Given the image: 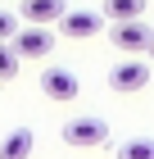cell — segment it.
<instances>
[{
	"label": "cell",
	"mask_w": 154,
	"mask_h": 159,
	"mask_svg": "<svg viewBox=\"0 0 154 159\" xmlns=\"http://www.w3.org/2000/svg\"><path fill=\"white\" fill-rule=\"evenodd\" d=\"M64 141L77 150H95V146H109V123L95 118V114H82V118H68L64 123Z\"/></svg>",
	"instance_id": "obj_1"
},
{
	"label": "cell",
	"mask_w": 154,
	"mask_h": 159,
	"mask_svg": "<svg viewBox=\"0 0 154 159\" xmlns=\"http://www.w3.org/2000/svg\"><path fill=\"white\" fill-rule=\"evenodd\" d=\"M109 41H113L122 55H150V46H154V27L145 23V18H131V23H113Z\"/></svg>",
	"instance_id": "obj_2"
},
{
	"label": "cell",
	"mask_w": 154,
	"mask_h": 159,
	"mask_svg": "<svg viewBox=\"0 0 154 159\" xmlns=\"http://www.w3.org/2000/svg\"><path fill=\"white\" fill-rule=\"evenodd\" d=\"M9 46L18 50V59H46L50 50H55V37H50V27L27 23V27H18V32H14V41H9Z\"/></svg>",
	"instance_id": "obj_3"
},
{
	"label": "cell",
	"mask_w": 154,
	"mask_h": 159,
	"mask_svg": "<svg viewBox=\"0 0 154 159\" xmlns=\"http://www.w3.org/2000/svg\"><path fill=\"white\" fill-rule=\"evenodd\" d=\"M77 91H82V82L64 64H50L46 73H41V96L46 100H77Z\"/></svg>",
	"instance_id": "obj_4"
},
{
	"label": "cell",
	"mask_w": 154,
	"mask_h": 159,
	"mask_svg": "<svg viewBox=\"0 0 154 159\" xmlns=\"http://www.w3.org/2000/svg\"><path fill=\"white\" fill-rule=\"evenodd\" d=\"M100 27H104V14H91V9H68L59 18V32L68 41H91L100 37Z\"/></svg>",
	"instance_id": "obj_5"
},
{
	"label": "cell",
	"mask_w": 154,
	"mask_h": 159,
	"mask_svg": "<svg viewBox=\"0 0 154 159\" xmlns=\"http://www.w3.org/2000/svg\"><path fill=\"white\" fill-rule=\"evenodd\" d=\"M109 86L113 91H122V96H131V91H145L150 86V68H145L141 59H122L109 68Z\"/></svg>",
	"instance_id": "obj_6"
},
{
	"label": "cell",
	"mask_w": 154,
	"mask_h": 159,
	"mask_svg": "<svg viewBox=\"0 0 154 159\" xmlns=\"http://www.w3.org/2000/svg\"><path fill=\"white\" fill-rule=\"evenodd\" d=\"M18 14H23L27 23H36V27H50V23H59L64 14H68V0H23Z\"/></svg>",
	"instance_id": "obj_7"
},
{
	"label": "cell",
	"mask_w": 154,
	"mask_h": 159,
	"mask_svg": "<svg viewBox=\"0 0 154 159\" xmlns=\"http://www.w3.org/2000/svg\"><path fill=\"white\" fill-rule=\"evenodd\" d=\"M32 146H36L32 127H14V132L0 141V159H27V155H32Z\"/></svg>",
	"instance_id": "obj_8"
},
{
	"label": "cell",
	"mask_w": 154,
	"mask_h": 159,
	"mask_svg": "<svg viewBox=\"0 0 154 159\" xmlns=\"http://www.w3.org/2000/svg\"><path fill=\"white\" fill-rule=\"evenodd\" d=\"M145 14V0H104V18L109 23H131Z\"/></svg>",
	"instance_id": "obj_9"
},
{
	"label": "cell",
	"mask_w": 154,
	"mask_h": 159,
	"mask_svg": "<svg viewBox=\"0 0 154 159\" xmlns=\"http://www.w3.org/2000/svg\"><path fill=\"white\" fill-rule=\"evenodd\" d=\"M118 159H154V136H131V141H122Z\"/></svg>",
	"instance_id": "obj_10"
},
{
	"label": "cell",
	"mask_w": 154,
	"mask_h": 159,
	"mask_svg": "<svg viewBox=\"0 0 154 159\" xmlns=\"http://www.w3.org/2000/svg\"><path fill=\"white\" fill-rule=\"evenodd\" d=\"M18 50L9 46V41H0V82H14V77H18Z\"/></svg>",
	"instance_id": "obj_11"
},
{
	"label": "cell",
	"mask_w": 154,
	"mask_h": 159,
	"mask_svg": "<svg viewBox=\"0 0 154 159\" xmlns=\"http://www.w3.org/2000/svg\"><path fill=\"white\" fill-rule=\"evenodd\" d=\"M14 32H18V18L9 9H0V41H14Z\"/></svg>",
	"instance_id": "obj_12"
},
{
	"label": "cell",
	"mask_w": 154,
	"mask_h": 159,
	"mask_svg": "<svg viewBox=\"0 0 154 159\" xmlns=\"http://www.w3.org/2000/svg\"><path fill=\"white\" fill-rule=\"evenodd\" d=\"M150 59H154V46H150Z\"/></svg>",
	"instance_id": "obj_13"
}]
</instances>
